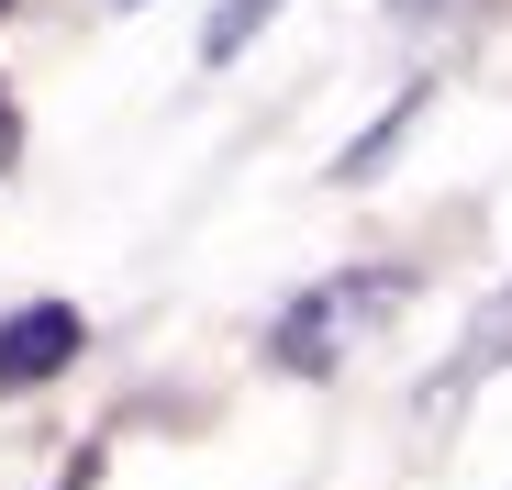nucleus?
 <instances>
[{"label":"nucleus","mask_w":512,"mask_h":490,"mask_svg":"<svg viewBox=\"0 0 512 490\" xmlns=\"http://www.w3.org/2000/svg\"><path fill=\"white\" fill-rule=\"evenodd\" d=\"M401 301H412V279H401V268H346V279L301 290V301L268 323V357H279V368H301V379H323L346 346H368Z\"/></svg>","instance_id":"nucleus-1"},{"label":"nucleus","mask_w":512,"mask_h":490,"mask_svg":"<svg viewBox=\"0 0 512 490\" xmlns=\"http://www.w3.org/2000/svg\"><path fill=\"white\" fill-rule=\"evenodd\" d=\"M67 357H78V312H67V301H34V312L0 323V390H34V379H56Z\"/></svg>","instance_id":"nucleus-2"},{"label":"nucleus","mask_w":512,"mask_h":490,"mask_svg":"<svg viewBox=\"0 0 512 490\" xmlns=\"http://www.w3.org/2000/svg\"><path fill=\"white\" fill-rule=\"evenodd\" d=\"M490 368H512V290H501V301H490V312L468 323V357H457V368L435 379V401H457V390H479Z\"/></svg>","instance_id":"nucleus-3"},{"label":"nucleus","mask_w":512,"mask_h":490,"mask_svg":"<svg viewBox=\"0 0 512 490\" xmlns=\"http://www.w3.org/2000/svg\"><path fill=\"white\" fill-rule=\"evenodd\" d=\"M268 12H279V0H223V12H212V34H201V45H212V56H245V34L268 23Z\"/></svg>","instance_id":"nucleus-4"},{"label":"nucleus","mask_w":512,"mask_h":490,"mask_svg":"<svg viewBox=\"0 0 512 490\" xmlns=\"http://www.w3.org/2000/svg\"><path fill=\"white\" fill-rule=\"evenodd\" d=\"M123 12H145V0H123Z\"/></svg>","instance_id":"nucleus-5"}]
</instances>
